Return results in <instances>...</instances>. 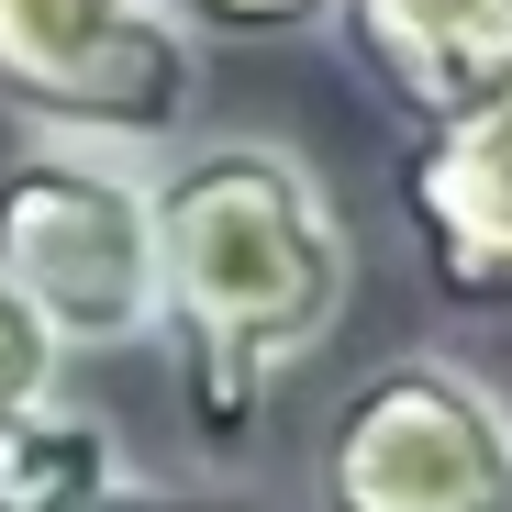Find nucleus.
Returning a JSON list of instances; mask_svg holds the SVG:
<instances>
[{"label":"nucleus","instance_id":"1","mask_svg":"<svg viewBox=\"0 0 512 512\" xmlns=\"http://www.w3.org/2000/svg\"><path fill=\"white\" fill-rule=\"evenodd\" d=\"M145 212H156V301L179 312V334L234 346L245 368H279L334 334L357 245L290 145L212 134L145 190Z\"/></svg>","mask_w":512,"mask_h":512},{"label":"nucleus","instance_id":"2","mask_svg":"<svg viewBox=\"0 0 512 512\" xmlns=\"http://www.w3.org/2000/svg\"><path fill=\"white\" fill-rule=\"evenodd\" d=\"M0 279L67 357H112L167 312L156 301V212L123 156L34 145L0 167Z\"/></svg>","mask_w":512,"mask_h":512},{"label":"nucleus","instance_id":"3","mask_svg":"<svg viewBox=\"0 0 512 512\" xmlns=\"http://www.w3.org/2000/svg\"><path fill=\"white\" fill-rule=\"evenodd\" d=\"M201 45L179 0H0V101L78 156H145L190 123Z\"/></svg>","mask_w":512,"mask_h":512},{"label":"nucleus","instance_id":"4","mask_svg":"<svg viewBox=\"0 0 512 512\" xmlns=\"http://www.w3.org/2000/svg\"><path fill=\"white\" fill-rule=\"evenodd\" d=\"M323 512H512V412L446 357H390L312 446Z\"/></svg>","mask_w":512,"mask_h":512},{"label":"nucleus","instance_id":"5","mask_svg":"<svg viewBox=\"0 0 512 512\" xmlns=\"http://www.w3.org/2000/svg\"><path fill=\"white\" fill-rule=\"evenodd\" d=\"M346 45L423 134H446L512 90V12L501 0H346Z\"/></svg>","mask_w":512,"mask_h":512},{"label":"nucleus","instance_id":"6","mask_svg":"<svg viewBox=\"0 0 512 512\" xmlns=\"http://www.w3.org/2000/svg\"><path fill=\"white\" fill-rule=\"evenodd\" d=\"M412 223L457 301H512V90L412 156Z\"/></svg>","mask_w":512,"mask_h":512},{"label":"nucleus","instance_id":"7","mask_svg":"<svg viewBox=\"0 0 512 512\" xmlns=\"http://www.w3.org/2000/svg\"><path fill=\"white\" fill-rule=\"evenodd\" d=\"M101 490H123V457L90 412H0V512H90Z\"/></svg>","mask_w":512,"mask_h":512},{"label":"nucleus","instance_id":"8","mask_svg":"<svg viewBox=\"0 0 512 512\" xmlns=\"http://www.w3.org/2000/svg\"><path fill=\"white\" fill-rule=\"evenodd\" d=\"M179 401H190V423H201V446H245L256 435V401H268V368H245L234 346H201L190 334V379H179Z\"/></svg>","mask_w":512,"mask_h":512},{"label":"nucleus","instance_id":"9","mask_svg":"<svg viewBox=\"0 0 512 512\" xmlns=\"http://www.w3.org/2000/svg\"><path fill=\"white\" fill-rule=\"evenodd\" d=\"M56 334L23 312V290L0 279V412H34V401H56Z\"/></svg>","mask_w":512,"mask_h":512},{"label":"nucleus","instance_id":"10","mask_svg":"<svg viewBox=\"0 0 512 512\" xmlns=\"http://www.w3.org/2000/svg\"><path fill=\"white\" fill-rule=\"evenodd\" d=\"M179 12L201 34H301L312 12H334V0H179Z\"/></svg>","mask_w":512,"mask_h":512},{"label":"nucleus","instance_id":"11","mask_svg":"<svg viewBox=\"0 0 512 512\" xmlns=\"http://www.w3.org/2000/svg\"><path fill=\"white\" fill-rule=\"evenodd\" d=\"M90 512H223V501H179V490H134V479H123V490H101Z\"/></svg>","mask_w":512,"mask_h":512},{"label":"nucleus","instance_id":"12","mask_svg":"<svg viewBox=\"0 0 512 512\" xmlns=\"http://www.w3.org/2000/svg\"><path fill=\"white\" fill-rule=\"evenodd\" d=\"M501 12H512V0H501Z\"/></svg>","mask_w":512,"mask_h":512}]
</instances>
